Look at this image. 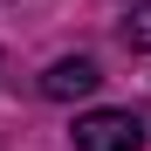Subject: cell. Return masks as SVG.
I'll use <instances>...</instances> for the list:
<instances>
[{"mask_svg": "<svg viewBox=\"0 0 151 151\" xmlns=\"http://www.w3.org/2000/svg\"><path fill=\"white\" fill-rule=\"evenodd\" d=\"M96 83H103V69H96L89 55H62L41 69V96L48 103H69V96H96Z\"/></svg>", "mask_w": 151, "mask_h": 151, "instance_id": "2", "label": "cell"}, {"mask_svg": "<svg viewBox=\"0 0 151 151\" xmlns=\"http://www.w3.org/2000/svg\"><path fill=\"white\" fill-rule=\"evenodd\" d=\"M124 48H131V55H151V0L131 7V21H124Z\"/></svg>", "mask_w": 151, "mask_h": 151, "instance_id": "3", "label": "cell"}, {"mask_svg": "<svg viewBox=\"0 0 151 151\" xmlns=\"http://www.w3.org/2000/svg\"><path fill=\"white\" fill-rule=\"evenodd\" d=\"M151 110H89L76 117V151H144Z\"/></svg>", "mask_w": 151, "mask_h": 151, "instance_id": "1", "label": "cell"}]
</instances>
